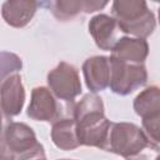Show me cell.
<instances>
[{
    "label": "cell",
    "instance_id": "6da1fadb",
    "mask_svg": "<svg viewBox=\"0 0 160 160\" xmlns=\"http://www.w3.org/2000/svg\"><path fill=\"white\" fill-rule=\"evenodd\" d=\"M74 119L80 145L102 150L111 125V121L105 116L102 99L94 92L84 95L75 106Z\"/></svg>",
    "mask_w": 160,
    "mask_h": 160
},
{
    "label": "cell",
    "instance_id": "7a4b0ae2",
    "mask_svg": "<svg viewBox=\"0 0 160 160\" xmlns=\"http://www.w3.org/2000/svg\"><path fill=\"white\" fill-rule=\"evenodd\" d=\"M111 12L120 31L125 34L146 39L155 30V16L144 0H116L111 5Z\"/></svg>",
    "mask_w": 160,
    "mask_h": 160
},
{
    "label": "cell",
    "instance_id": "3957f363",
    "mask_svg": "<svg viewBox=\"0 0 160 160\" xmlns=\"http://www.w3.org/2000/svg\"><path fill=\"white\" fill-rule=\"evenodd\" d=\"M146 148L159 150V146L151 142L138 125L132 122H111L102 150L131 159L136 158Z\"/></svg>",
    "mask_w": 160,
    "mask_h": 160
},
{
    "label": "cell",
    "instance_id": "277c9868",
    "mask_svg": "<svg viewBox=\"0 0 160 160\" xmlns=\"http://www.w3.org/2000/svg\"><path fill=\"white\" fill-rule=\"evenodd\" d=\"M76 104L58 99L49 88L36 86L31 91L26 115L36 121L55 122L62 118H74Z\"/></svg>",
    "mask_w": 160,
    "mask_h": 160
},
{
    "label": "cell",
    "instance_id": "5b68a950",
    "mask_svg": "<svg viewBox=\"0 0 160 160\" xmlns=\"http://www.w3.org/2000/svg\"><path fill=\"white\" fill-rule=\"evenodd\" d=\"M148 81V71L144 64H131L110 58V90L125 96L144 86Z\"/></svg>",
    "mask_w": 160,
    "mask_h": 160
},
{
    "label": "cell",
    "instance_id": "8992f818",
    "mask_svg": "<svg viewBox=\"0 0 160 160\" xmlns=\"http://www.w3.org/2000/svg\"><path fill=\"white\" fill-rule=\"evenodd\" d=\"M48 85L51 92L60 100L74 101L81 94V81L76 68L69 62L61 61L49 71Z\"/></svg>",
    "mask_w": 160,
    "mask_h": 160
},
{
    "label": "cell",
    "instance_id": "52a82bcc",
    "mask_svg": "<svg viewBox=\"0 0 160 160\" xmlns=\"http://www.w3.org/2000/svg\"><path fill=\"white\" fill-rule=\"evenodd\" d=\"M39 144L34 130L29 125L18 121H10L5 125L1 148H5L15 159L31 151Z\"/></svg>",
    "mask_w": 160,
    "mask_h": 160
},
{
    "label": "cell",
    "instance_id": "ba28073f",
    "mask_svg": "<svg viewBox=\"0 0 160 160\" xmlns=\"http://www.w3.org/2000/svg\"><path fill=\"white\" fill-rule=\"evenodd\" d=\"M0 94L2 115L8 119L19 115L25 102V89L19 72L1 78Z\"/></svg>",
    "mask_w": 160,
    "mask_h": 160
},
{
    "label": "cell",
    "instance_id": "9c48e42d",
    "mask_svg": "<svg viewBox=\"0 0 160 160\" xmlns=\"http://www.w3.org/2000/svg\"><path fill=\"white\" fill-rule=\"evenodd\" d=\"M89 34L92 36L96 46L105 51H111L118 42V31L120 30L114 16L98 14L92 16L88 25Z\"/></svg>",
    "mask_w": 160,
    "mask_h": 160
},
{
    "label": "cell",
    "instance_id": "30bf717a",
    "mask_svg": "<svg viewBox=\"0 0 160 160\" xmlns=\"http://www.w3.org/2000/svg\"><path fill=\"white\" fill-rule=\"evenodd\" d=\"M82 74L91 92L105 90L110 84V58L104 55L88 58L82 64Z\"/></svg>",
    "mask_w": 160,
    "mask_h": 160
},
{
    "label": "cell",
    "instance_id": "8fae6325",
    "mask_svg": "<svg viewBox=\"0 0 160 160\" xmlns=\"http://www.w3.org/2000/svg\"><path fill=\"white\" fill-rule=\"evenodd\" d=\"M149 55V44L145 39L122 36L111 49V59L131 62L144 64Z\"/></svg>",
    "mask_w": 160,
    "mask_h": 160
},
{
    "label": "cell",
    "instance_id": "7c38bea8",
    "mask_svg": "<svg viewBox=\"0 0 160 160\" xmlns=\"http://www.w3.org/2000/svg\"><path fill=\"white\" fill-rule=\"evenodd\" d=\"M52 15L61 21H68L81 11L90 14L108 5V1L96 0H56L46 4Z\"/></svg>",
    "mask_w": 160,
    "mask_h": 160
},
{
    "label": "cell",
    "instance_id": "4fadbf2b",
    "mask_svg": "<svg viewBox=\"0 0 160 160\" xmlns=\"http://www.w3.org/2000/svg\"><path fill=\"white\" fill-rule=\"evenodd\" d=\"M39 2L34 0H8L1 6L5 22L12 28H24L34 18Z\"/></svg>",
    "mask_w": 160,
    "mask_h": 160
},
{
    "label": "cell",
    "instance_id": "5bb4252c",
    "mask_svg": "<svg viewBox=\"0 0 160 160\" xmlns=\"http://www.w3.org/2000/svg\"><path fill=\"white\" fill-rule=\"evenodd\" d=\"M51 140L60 150H74L80 146L74 118H62L51 126Z\"/></svg>",
    "mask_w": 160,
    "mask_h": 160
},
{
    "label": "cell",
    "instance_id": "9a60e30c",
    "mask_svg": "<svg viewBox=\"0 0 160 160\" xmlns=\"http://www.w3.org/2000/svg\"><path fill=\"white\" fill-rule=\"evenodd\" d=\"M134 110L141 119L160 114V88L149 86L134 99Z\"/></svg>",
    "mask_w": 160,
    "mask_h": 160
},
{
    "label": "cell",
    "instance_id": "2e32d148",
    "mask_svg": "<svg viewBox=\"0 0 160 160\" xmlns=\"http://www.w3.org/2000/svg\"><path fill=\"white\" fill-rule=\"evenodd\" d=\"M141 124H142V130L146 134V136L150 139V141L156 145L160 144V114L144 118Z\"/></svg>",
    "mask_w": 160,
    "mask_h": 160
},
{
    "label": "cell",
    "instance_id": "e0dca14e",
    "mask_svg": "<svg viewBox=\"0 0 160 160\" xmlns=\"http://www.w3.org/2000/svg\"><path fill=\"white\" fill-rule=\"evenodd\" d=\"M21 68H22V62L18 55L6 51L1 52V70H0L1 78L9 74L18 72L19 70H21Z\"/></svg>",
    "mask_w": 160,
    "mask_h": 160
},
{
    "label": "cell",
    "instance_id": "ac0fdd59",
    "mask_svg": "<svg viewBox=\"0 0 160 160\" xmlns=\"http://www.w3.org/2000/svg\"><path fill=\"white\" fill-rule=\"evenodd\" d=\"M15 160H46L44 146L41 144H39L35 149H32L31 151H29L24 155L18 156Z\"/></svg>",
    "mask_w": 160,
    "mask_h": 160
},
{
    "label": "cell",
    "instance_id": "d6986e66",
    "mask_svg": "<svg viewBox=\"0 0 160 160\" xmlns=\"http://www.w3.org/2000/svg\"><path fill=\"white\" fill-rule=\"evenodd\" d=\"M128 160H145V159H140V158H131V159H128Z\"/></svg>",
    "mask_w": 160,
    "mask_h": 160
},
{
    "label": "cell",
    "instance_id": "ffe728a7",
    "mask_svg": "<svg viewBox=\"0 0 160 160\" xmlns=\"http://www.w3.org/2000/svg\"><path fill=\"white\" fill-rule=\"evenodd\" d=\"M158 15H159V22H160V6H159V9H158Z\"/></svg>",
    "mask_w": 160,
    "mask_h": 160
},
{
    "label": "cell",
    "instance_id": "44dd1931",
    "mask_svg": "<svg viewBox=\"0 0 160 160\" xmlns=\"http://www.w3.org/2000/svg\"><path fill=\"white\" fill-rule=\"evenodd\" d=\"M155 160H160V155H158V156L155 158Z\"/></svg>",
    "mask_w": 160,
    "mask_h": 160
},
{
    "label": "cell",
    "instance_id": "7402d4cb",
    "mask_svg": "<svg viewBox=\"0 0 160 160\" xmlns=\"http://www.w3.org/2000/svg\"><path fill=\"white\" fill-rule=\"evenodd\" d=\"M59 160H69V159H59Z\"/></svg>",
    "mask_w": 160,
    "mask_h": 160
}]
</instances>
